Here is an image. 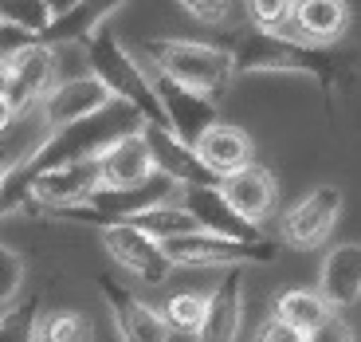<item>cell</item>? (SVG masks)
<instances>
[{"instance_id":"9a60e30c","label":"cell","mask_w":361,"mask_h":342,"mask_svg":"<svg viewBox=\"0 0 361 342\" xmlns=\"http://www.w3.org/2000/svg\"><path fill=\"white\" fill-rule=\"evenodd\" d=\"M318 295L330 311H345L361 299V244H334L318 271Z\"/></svg>"},{"instance_id":"ffe728a7","label":"cell","mask_w":361,"mask_h":342,"mask_svg":"<svg viewBox=\"0 0 361 342\" xmlns=\"http://www.w3.org/2000/svg\"><path fill=\"white\" fill-rule=\"evenodd\" d=\"M330 315H334V311L326 307V299L318 295L314 288H287V291H279V295H275V307H271V319L287 323L290 331L307 334V338H310V334H314Z\"/></svg>"},{"instance_id":"f1b7e54d","label":"cell","mask_w":361,"mask_h":342,"mask_svg":"<svg viewBox=\"0 0 361 342\" xmlns=\"http://www.w3.org/2000/svg\"><path fill=\"white\" fill-rule=\"evenodd\" d=\"M36 44V36H27V32H20V28H12L8 20L0 16V59H12L16 52H24V47Z\"/></svg>"},{"instance_id":"6da1fadb","label":"cell","mask_w":361,"mask_h":342,"mask_svg":"<svg viewBox=\"0 0 361 342\" xmlns=\"http://www.w3.org/2000/svg\"><path fill=\"white\" fill-rule=\"evenodd\" d=\"M232 55V71L235 75H267V71H295V75H310L322 83V90L334 99L342 90L353 87L361 71V55L353 47H314L302 44L295 36H275V32H240L232 36V44L224 47Z\"/></svg>"},{"instance_id":"e0dca14e","label":"cell","mask_w":361,"mask_h":342,"mask_svg":"<svg viewBox=\"0 0 361 342\" xmlns=\"http://www.w3.org/2000/svg\"><path fill=\"white\" fill-rule=\"evenodd\" d=\"M149 177H154V162L142 142V130L118 138L99 153V189H134Z\"/></svg>"},{"instance_id":"d6986e66","label":"cell","mask_w":361,"mask_h":342,"mask_svg":"<svg viewBox=\"0 0 361 342\" xmlns=\"http://www.w3.org/2000/svg\"><path fill=\"white\" fill-rule=\"evenodd\" d=\"M114 12H118V4H67V8L36 36V44L51 47V52H59L63 44H82V40H87L90 32H99Z\"/></svg>"},{"instance_id":"ba28073f","label":"cell","mask_w":361,"mask_h":342,"mask_svg":"<svg viewBox=\"0 0 361 342\" xmlns=\"http://www.w3.org/2000/svg\"><path fill=\"white\" fill-rule=\"evenodd\" d=\"M106 102H114V99H110L106 87L87 71V75H71V79L55 83L44 99L36 102V114L47 126V134H51V130H63V126H71V122H79V118H90L94 110L106 107Z\"/></svg>"},{"instance_id":"8992f818","label":"cell","mask_w":361,"mask_h":342,"mask_svg":"<svg viewBox=\"0 0 361 342\" xmlns=\"http://www.w3.org/2000/svg\"><path fill=\"white\" fill-rule=\"evenodd\" d=\"M145 71H149V87H154L157 102H161L165 126H169L180 142L197 146L200 134L220 122V107L212 99H204V95H197V90H189V87H180V83H173L169 75L154 71V67H145Z\"/></svg>"},{"instance_id":"7a4b0ae2","label":"cell","mask_w":361,"mask_h":342,"mask_svg":"<svg viewBox=\"0 0 361 342\" xmlns=\"http://www.w3.org/2000/svg\"><path fill=\"white\" fill-rule=\"evenodd\" d=\"M82 55H87L90 75L106 87L110 99L134 107L137 114H142V122L165 126L161 102H157L154 87H149V71H145V64H137V55L130 52V47L122 44V40H118L106 24L82 40Z\"/></svg>"},{"instance_id":"ac0fdd59","label":"cell","mask_w":361,"mask_h":342,"mask_svg":"<svg viewBox=\"0 0 361 342\" xmlns=\"http://www.w3.org/2000/svg\"><path fill=\"white\" fill-rule=\"evenodd\" d=\"M350 28V8L338 0H298L295 4V40L314 47H334L338 36Z\"/></svg>"},{"instance_id":"d6a6232c","label":"cell","mask_w":361,"mask_h":342,"mask_svg":"<svg viewBox=\"0 0 361 342\" xmlns=\"http://www.w3.org/2000/svg\"><path fill=\"white\" fill-rule=\"evenodd\" d=\"M8 95V59H0V99Z\"/></svg>"},{"instance_id":"277c9868","label":"cell","mask_w":361,"mask_h":342,"mask_svg":"<svg viewBox=\"0 0 361 342\" xmlns=\"http://www.w3.org/2000/svg\"><path fill=\"white\" fill-rule=\"evenodd\" d=\"M165 260L173 268H247V264H271L279 244L263 240V244H235V240H220V236L208 232H192L180 236V240H165L161 244Z\"/></svg>"},{"instance_id":"5bb4252c","label":"cell","mask_w":361,"mask_h":342,"mask_svg":"<svg viewBox=\"0 0 361 342\" xmlns=\"http://www.w3.org/2000/svg\"><path fill=\"white\" fill-rule=\"evenodd\" d=\"M244 323V268L220 276V288L208 291V311L197 331V342H235Z\"/></svg>"},{"instance_id":"1f68e13d","label":"cell","mask_w":361,"mask_h":342,"mask_svg":"<svg viewBox=\"0 0 361 342\" xmlns=\"http://www.w3.org/2000/svg\"><path fill=\"white\" fill-rule=\"evenodd\" d=\"M12 118H16V114H12V107H8L4 99H0V134H4V130L12 126Z\"/></svg>"},{"instance_id":"484cf974","label":"cell","mask_w":361,"mask_h":342,"mask_svg":"<svg viewBox=\"0 0 361 342\" xmlns=\"http://www.w3.org/2000/svg\"><path fill=\"white\" fill-rule=\"evenodd\" d=\"M247 20H252L255 32L287 36L290 24H295V4H287V0H252L247 4Z\"/></svg>"},{"instance_id":"4dcf8cb0","label":"cell","mask_w":361,"mask_h":342,"mask_svg":"<svg viewBox=\"0 0 361 342\" xmlns=\"http://www.w3.org/2000/svg\"><path fill=\"white\" fill-rule=\"evenodd\" d=\"M307 342H353V331H350V323L345 319H338V315H330L322 326H318L314 334H310Z\"/></svg>"},{"instance_id":"9c48e42d","label":"cell","mask_w":361,"mask_h":342,"mask_svg":"<svg viewBox=\"0 0 361 342\" xmlns=\"http://www.w3.org/2000/svg\"><path fill=\"white\" fill-rule=\"evenodd\" d=\"M99 288H102V299H106L110 315H114V331L122 342H169V326H165L157 307L137 299L114 276H99Z\"/></svg>"},{"instance_id":"2e32d148","label":"cell","mask_w":361,"mask_h":342,"mask_svg":"<svg viewBox=\"0 0 361 342\" xmlns=\"http://www.w3.org/2000/svg\"><path fill=\"white\" fill-rule=\"evenodd\" d=\"M192 150H197L200 165L212 173V181H224V177H232V173H240V170L252 165L255 146H252V138H247L240 126H232V122H216L212 130L200 134V142L192 146Z\"/></svg>"},{"instance_id":"f546056e","label":"cell","mask_w":361,"mask_h":342,"mask_svg":"<svg viewBox=\"0 0 361 342\" xmlns=\"http://www.w3.org/2000/svg\"><path fill=\"white\" fill-rule=\"evenodd\" d=\"M255 342H307V334L290 331L287 323H279V319H263L259 331H255Z\"/></svg>"},{"instance_id":"30bf717a","label":"cell","mask_w":361,"mask_h":342,"mask_svg":"<svg viewBox=\"0 0 361 342\" xmlns=\"http://www.w3.org/2000/svg\"><path fill=\"white\" fill-rule=\"evenodd\" d=\"M55 83H59L55 52L44 44H32L8 59V95H4V102L12 107V114H24V110H32L44 99Z\"/></svg>"},{"instance_id":"83f0119b","label":"cell","mask_w":361,"mask_h":342,"mask_svg":"<svg viewBox=\"0 0 361 342\" xmlns=\"http://www.w3.org/2000/svg\"><path fill=\"white\" fill-rule=\"evenodd\" d=\"M180 8H185L189 20H197V24H224L232 16V4H224V0H189Z\"/></svg>"},{"instance_id":"44dd1931","label":"cell","mask_w":361,"mask_h":342,"mask_svg":"<svg viewBox=\"0 0 361 342\" xmlns=\"http://www.w3.org/2000/svg\"><path fill=\"white\" fill-rule=\"evenodd\" d=\"M126 225H130V228H137V232H145V236H154L157 244H165V240H180V236L200 232L197 220H192V216L185 213V208H180L177 201L149 208V213L134 216V220H126Z\"/></svg>"},{"instance_id":"5b68a950","label":"cell","mask_w":361,"mask_h":342,"mask_svg":"<svg viewBox=\"0 0 361 342\" xmlns=\"http://www.w3.org/2000/svg\"><path fill=\"white\" fill-rule=\"evenodd\" d=\"M342 189L338 185H314L307 197H298L295 205L283 213V240L290 248H318V244L330 240V232L342 220Z\"/></svg>"},{"instance_id":"3957f363","label":"cell","mask_w":361,"mask_h":342,"mask_svg":"<svg viewBox=\"0 0 361 342\" xmlns=\"http://www.w3.org/2000/svg\"><path fill=\"white\" fill-rule=\"evenodd\" d=\"M142 55L149 59L145 67L169 75L173 83L197 90L204 99L220 102L224 90L232 87L235 71H232V55L224 47L212 44H197V40H142Z\"/></svg>"},{"instance_id":"cb8c5ba5","label":"cell","mask_w":361,"mask_h":342,"mask_svg":"<svg viewBox=\"0 0 361 342\" xmlns=\"http://www.w3.org/2000/svg\"><path fill=\"white\" fill-rule=\"evenodd\" d=\"M44 315V299L27 295L0 315V342H36V323Z\"/></svg>"},{"instance_id":"8fae6325","label":"cell","mask_w":361,"mask_h":342,"mask_svg":"<svg viewBox=\"0 0 361 342\" xmlns=\"http://www.w3.org/2000/svg\"><path fill=\"white\" fill-rule=\"evenodd\" d=\"M142 142L149 150V162H154V173L169 177L173 185L189 189V185H216L212 173L200 165L197 150L189 142H180L169 126H154V122H142Z\"/></svg>"},{"instance_id":"52a82bcc","label":"cell","mask_w":361,"mask_h":342,"mask_svg":"<svg viewBox=\"0 0 361 342\" xmlns=\"http://www.w3.org/2000/svg\"><path fill=\"white\" fill-rule=\"evenodd\" d=\"M177 205L197 220L200 232L208 236H220V240H235V244H263V228L247 225L244 216L235 213L224 197H220L216 185H189V189H180Z\"/></svg>"},{"instance_id":"7402d4cb","label":"cell","mask_w":361,"mask_h":342,"mask_svg":"<svg viewBox=\"0 0 361 342\" xmlns=\"http://www.w3.org/2000/svg\"><path fill=\"white\" fill-rule=\"evenodd\" d=\"M36 342H90V323L82 311H71V307L44 311L36 323Z\"/></svg>"},{"instance_id":"603a6c76","label":"cell","mask_w":361,"mask_h":342,"mask_svg":"<svg viewBox=\"0 0 361 342\" xmlns=\"http://www.w3.org/2000/svg\"><path fill=\"white\" fill-rule=\"evenodd\" d=\"M204 311H208V295H200V291H180V295H173L169 303L161 307V319H165L169 331L192 334V338H197L200 323H204Z\"/></svg>"},{"instance_id":"d4e9b609","label":"cell","mask_w":361,"mask_h":342,"mask_svg":"<svg viewBox=\"0 0 361 342\" xmlns=\"http://www.w3.org/2000/svg\"><path fill=\"white\" fill-rule=\"evenodd\" d=\"M63 8L67 4H51V0H20V4H0V16L8 20L12 28L27 32V36H39Z\"/></svg>"},{"instance_id":"7c38bea8","label":"cell","mask_w":361,"mask_h":342,"mask_svg":"<svg viewBox=\"0 0 361 342\" xmlns=\"http://www.w3.org/2000/svg\"><path fill=\"white\" fill-rule=\"evenodd\" d=\"M102 248L114 256L118 268H126L130 276H137L142 283H165V276L173 271V264L165 260V252H161V244H157L154 236L130 228V225L102 228Z\"/></svg>"},{"instance_id":"4316f807","label":"cell","mask_w":361,"mask_h":342,"mask_svg":"<svg viewBox=\"0 0 361 342\" xmlns=\"http://www.w3.org/2000/svg\"><path fill=\"white\" fill-rule=\"evenodd\" d=\"M20 291H24V260L16 248L0 244V315L20 303Z\"/></svg>"},{"instance_id":"4fadbf2b","label":"cell","mask_w":361,"mask_h":342,"mask_svg":"<svg viewBox=\"0 0 361 342\" xmlns=\"http://www.w3.org/2000/svg\"><path fill=\"white\" fill-rule=\"evenodd\" d=\"M216 189H220V197H224L228 205H232L235 213L244 216L247 225H255V228L279 208V181H275V173H271L267 165L252 162L247 170L216 181Z\"/></svg>"}]
</instances>
